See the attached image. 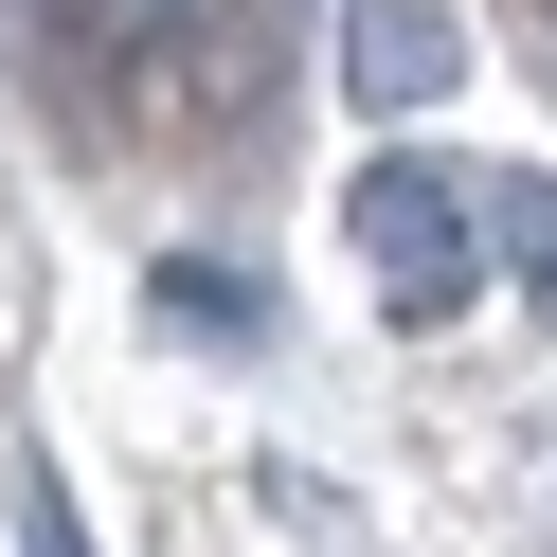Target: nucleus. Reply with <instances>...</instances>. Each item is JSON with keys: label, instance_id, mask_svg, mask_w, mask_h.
<instances>
[{"label": "nucleus", "instance_id": "obj_4", "mask_svg": "<svg viewBox=\"0 0 557 557\" xmlns=\"http://www.w3.org/2000/svg\"><path fill=\"white\" fill-rule=\"evenodd\" d=\"M468 234L504 252V288L557 324V181H540V162H521V181H468Z\"/></svg>", "mask_w": 557, "mask_h": 557}, {"label": "nucleus", "instance_id": "obj_1", "mask_svg": "<svg viewBox=\"0 0 557 557\" xmlns=\"http://www.w3.org/2000/svg\"><path fill=\"white\" fill-rule=\"evenodd\" d=\"M342 234H360V270H377L396 324H449V306L485 288V234H468V181H449V162H360V181H342Z\"/></svg>", "mask_w": 557, "mask_h": 557}, {"label": "nucleus", "instance_id": "obj_3", "mask_svg": "<svg viewBox=\"0 0 557 557\" xmlns=\"http://www.w3.org/2000/svg\"><path fill=\"white\" fill-rule=\"evenodd\" d=\"M145 306H162L181 342H216V360H234V342H270V288H252L234 252H162V270H145Z\"/></svg>", "mask_w": 557, "mask_h": 557}, {"label": "nucleus", "instance_id": "obj_2", "mask_svg": "<svg viewBox=\"0 0 557 557\" xmlns=\"http://www.w3.org/2000/svg\"><path fill=\"white\" fill-rule=\"evenodd\" d=\"M342 90L360 109H449V73H468V37H449V0H342Z\"/></svg>", "mask_w": 557, "mask_h": 557}, {"label": "nucleus", "instance_id": "obj_5", "mask_svg": "<svg viewBox=\"0 0 557 557\" xmlns=\"http://www.w3.org/2000/svg\"><path fill=\"white\" fill-rule=\"evenodd\" d=\"M18 557H90V504H73V468H54V432H37V468H18Z\"/></svg>", "mask_w": 557, "mask_h": 557}]
</instances>
